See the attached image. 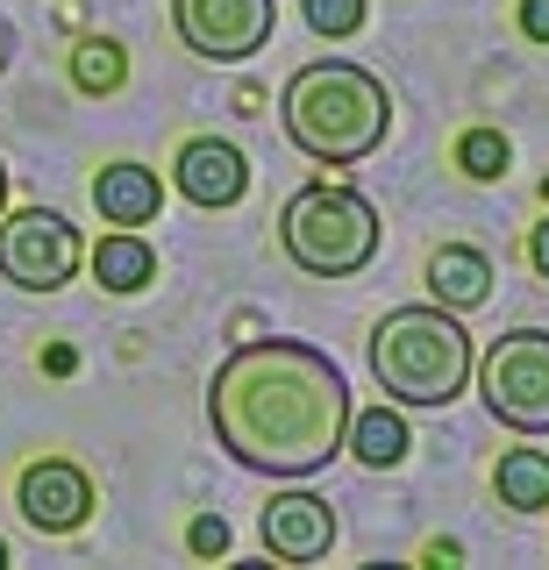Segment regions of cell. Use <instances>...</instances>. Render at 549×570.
I'll list each match as a JSON object with an SVG mask.
<instances>
[{"mask_svg":"<svg viewBox=\"0 0 549 570\" xmlns=\"http://www.w3.org/2000/svg\"><path fill=\"white\" fill-rule=\"evenodd\" d=\"M207 428L228 463L257 478H314L329 456H343L350 385L314 343L264 335L243 343L207 385Z\"/></svg>","mask_w":549,"mask_h":570,"instance_id":"obj_1","label":"cell"},{"mask_svg":"<svg viewBox=\"0 0 549 570\" xmlns=\"http://www.w3.org/2000/svg\"><path fill=\"white\" fill-rule=\"evenodd\" d=\"M278 121H286L293 150H307L314 165H364L393 129V94H385V79L371 65L322 58L286 79Z\"/></svg>","mask_w":549,"mask_h":570,"instance_id":"obj_2","label":"cell"},{"mask_svg":"<svg viewBox=\"0 0 549 570\" xmlns=\"http://www.w3.org/2000/svg\"><path fill=\"white\" fill-rule=\"evenodd\" d=\"M371 379L400 406H450L471 379V335L450 307H393L371 328Z\"/></svg>","mask_w":549,"mask_h":570,"instance_id":"obj_3","label":"cell"},{"mask_svg":"<svg viewBox=\"0 0 549 570\" xmlns=\"http://www.w3.org/2000/svg\"><path fill=\"white\" fill-rule=\"evenodd\" d=\"M379 207L357 186H329V178L300 186L278 214V243L307 278H357L379 257Z\"/></svg>","mask_w":549,"mask_h":570,"instance_id":"obj_4","label":"cell"},{"mask_svg":"<svg viewBox=\"0 0 549 570\" xmlns=\"http://www.w3.org/2000/svg\"><path fill=\"white\" fill-rule=\"evenodd\" d=\"M492 421H507L513 435H549V328H513L486 350L478 364Z\"/></svg>","mask_w":549,"mask_h":570,"instance_id":"obj_5","label":"cell"},{"mask_svg":"<svg viewBox=\"0 0 549 570\" xmlns=\"http://www.w3.org/2000/svg\"><path fill=\"white\" fill-rule=\"evenodd\" d=\"M79 272V228L58 207H22L0 222V278L22 293H58Z\"/></svg>","mask_w":549,"mask_h":570,"instance_id":"obj_6","label":"cell"},{"mask_svg":"<svg viewBox=\"0 0 549 570\" xmlns=\"http://www.w3.org/2000/svg\"><path fill=\"white\" fill-rule=\"evenodd\" d=\"M171 29L193 58L207 65H243L272 43L278 8L272 0H171Z\"/></svg>","mask_w":549,"mask_h":570,"instance_id":"obj_7","label":"cell"},{"mask_svg":"<svg viewBox=\"0 0 549 570\" xmlns=\"http://www.w3.org/2000/svg\"><path fill=\"white\" fill-rule=\"evenodd\" d=\"M14 499H22V521L37 534H72V528H86V513H94V478L65 456H43V463L22 471Z\"/></svg>","mask_w":549,"mask_h":570,"instance_id":"obj_8","label":"cell"},{"mask_svg":"<svg viewBox=\"0 0 549 570\" xmlns=\"http://www.w3.org/2000/svg\"><path fill=\"white\" fill-rule=\"evenodd\" d=\"M264 549H272L278 563H322L335 549V513L329 499L314 492H278L272 507H264Z\"/></svg>","mask_w":549,"mask_h":570,"instance_id":"obj_9","label":"cell"},{"mask_svg":"<svg viewBox=\"0 0 549 570\" xmlns=\"http://www.w3.org/2000/svg\"><path fill=\"white\" fill-rule=\"evenodd\" d=\"M243 186H251V165H243L236 142L222 136H193L179 150V193L193 207H236Z\"/></svg>","mask_w":549,"mask_h":570,"instance_id":"obj_10","label":"cell"},{"mask_svg":"<svg viewBox=\"0 0 549 570\" xmlns=\"http://www.w3.org/2000/svg\"><path fill=\"white\" fill-rule=\"evenodd\" d=\"M429 293H435V307H450V314L486 307L492 299V257L471 249V243H442L429 257Z\"/></svg>","mask_w":549,"mask_h":570,"instance_id":"obj_11","label":"cell"},{"mask_svg":"<svg viewBox=\"0 0 549 570\" xmlns=\"http://www.w3.org/2000/svg\"><path fill=\"white\" fill-rule=\"evenodd\" d=\"M94 207H100V222H115V228H144V222H157V207H165V186H157L150 165H100Z\"/></svg>","mask_w":549,"mask_h":570,"instance_id":"obj_12","label":"cell"},{"mask_svg":"<svg viewBox=\"0 0 549 570\" xmlns=\"http://www.w3.org/2000/svg\"><path fill=\"white\" fill-rule=\"evenodd\" d=\"M343 450L371 463V471H393V463H406V450H414V435H406V421L393 414V406H350V428H343Z\"/></svg>","mask_w":549,"mask_h":570,"instance_id":"obj_13","label":"cell"},{"mask_svg":"<svg viewBox=\"0 0 549 570\" xmlns=\"http://www.w3.org/2000/svg\"><path fill=\"white\" fill-rule=\"evenodd\" d=\"M94 278L108 285V293H144L157 278V249L136 236V228H115V236H100V249H94Z\"/></svg>","mask_w":549,"mask_h":570,"instance_id":"obj_14","label":"cell"},{"mask_svg":"<svg viewBox=\"0 0 549 570\" xmlns=\"http://www.w3.org/2000/svg\"><path fill=\"white\" fill-rule=\"evenodd\" d=\"M492 485H500V507L542 513L549 507V456L542 450H507L500 471H492Z\"/></svg>","mask_w":549,"mask_h":570,"instance_id":"obj_15","label":"cell"},{"mask_svg":"<svg viewBox=\"0 0 549 570\" xmlns=\"http://www.w3.org/2000/svg\"><path fill=\"white\" fill-rule=\"evenodd\" d=\"M121 79H129L121 43H108V36H86V43L72 50V86H79V94H115Z\"/></svg>","mask_w":549,"mask_h":570,"instance_id":"obj_16","label":"cell"},{"mask_svg":"<svg viewBox=\"0 0 549 570\" xmlns=\"http://www.w3.org/2000/svg\"><path fill=\"white\" fill-rule=\"evenodd\" d=\"M507 136L500 129H471L464 142H457V165H464V178H507Z\"/></svg>","mask_w":549,"mask_h":570,"instance_id":"obj_17","label":"cell"},{"mask_svg":"<svg viewBox=\"0 0 549 570\" xmlns=\"http://www.w3.org/2000/svg\"><path fill=\"white\" fill-rule=\"evenodd\" d=\"M307 29L314 36H357L364 29V0H307Z\"/></svg>","mask_w":549,"mask_h":570,"instance_id":"obj_18","label":"cell"},{"mask_svg":"<svg viewBox=\"0 0 549 570\" xmlns=\"http://www.w3.org/2000/svg\"><path fill=\"white\" fill-rule=\"evenodd\" d=\"M186 542H193V557H228V521L222 513H200V521L186 528Z\"/></svg>","mask_w":549,"mask_h":570,"instance_id":"obj_19","label":"cell"},{"mask_svg":"<svg viewBox=\"0 0 549 570\" xmlns=\"http://www.w3.org/2000/svg\"><path fill=\"white\" fill-rule=\"evenodd\" d=\"M521 36L528 43H549V0H521Z\"/></svg>","mask_w":549,"mask_h":570,"instance_id":"obj_20","label":"cell"},{"mask_svg":"<svg viewBox=\"0 0 549 570\" xmlns=\"http://www.w3.org/2000/svg\"><path fill=\"white\" fill-rule=\"evenodd\" d=\"M528 257H536V272L549 278V222H536V236H528Z\"/></svg>","mask_w":549,"mask_h":570,"instance_id":"obj_21","label":"cell"},{"mask_svg":"<svg viewBox=\"0 0 549 570\" xmlns=\"http://www.w3.org/2000/svg\"><path fill=\"white\" fill-rule=\"evenodd\" d=\"M43 364H50V371H72L79 356H72V343H50V350H43Z\"/></svg>","mask_w":549,"mask_h":570,"instance_id":"obj_22","label":"cell"},{"mask_svg":"<svg viewBox=\"0 0 549 570\" xmlns=\"http://www.w3.org/2000/svg\"><path fill=\"white\" fill-rule=\"evenodd\" d=\"M0 207H8V165H0Z\"/></svg>","mask_w":549,"mask_h":570,"instance_id":"obj_23","label":"cell"},{"mask_svg":"<svg viewBox=\"0 0 549 570\" xmlns=\"http://www.w3.org/2000/svg\"><path fill=\"white\" fill-rule=\"evenodd\" d=\"M0 563H8V542H0Z\"/></svg>","mask_w":549,"mask_h":570,"instance_id":"obj_24","label":"cell"},{"mask_svg":"<svg viewBox=\"0 0 549 570\" xmlns=\"http://www.w3.org/2000/svg\"><path fill=\"white\" fill-rule=\"evenodd\" d=\"M0 58H8V50H0Z\"/></svg>","mask_w":549,"mask_h":570,"instance_id":"obj_25","label":"cell"}]
</instances>
